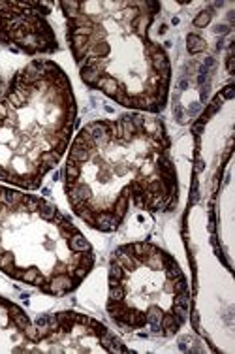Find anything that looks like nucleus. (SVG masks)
<instances>
[{
  "mask_svg": "<svg viewBox=\"0 0 235 354\" xmlns=\"http://www.w3.org/2000/svg\"><path fill=\"white\" fill-rule=\"evenodd\" d=\"M205 49V42L201 40L199 36H196V34H190L188 36V51L190 53H199Z\"/></svg>",
  "mask_w": 235,
  "mask_h": 354,
  "instance_id": "obj_1",
  "label": "nucleus"
},
{
  "mask_svg": "<svg viewBox=\"0 0 235 354\" xmlns=\"http://www.w3.org/2000/svg\"><path fill=\"white\" fill-rule=\"evenodd\" d=\"M211 15H213L211 10H203V12H199V13H198V17L194 19V25H196V27H205V25H209V21H211Z\"/></svg>",
  "mask_w": 235,
  "mask_h": 354,
  "instance_id": "obj_2",
  "label": "nucleus"
},
{
  "mask_svg": "<svg viewBox=\"0 0 235 354\" xmlns=\"http://www.w3.org/2000/svg\"><path fill=\"white\" fill-rule=\"evenodd\" d=\"M233 94H235V87L233 85H228V87L224 88V93L220 94V98H222V100H230V98H233Z\"/></svg>",
  "mask_w": 235,
  "mask_h": 354,
  "instance_id": "obj_3",
  "label": "nucleus"
},
{
  "mask_svg": "<svg viewBox=\"0 0 235 354\" xmlns=\"http://www.w3.org/2000/svg\"><path fill=\"white\" fill-rule=\"evenodd\" d=\"M192 130H194V134H201V132H203V121L196 123V125L192 126Z\"/></svg>",
  "mask_w": 235,
  "mask_h": 354,
  "instance_id": "obj_4",
  "label": "nucleus"
},
{
  "mask_svg": "<svg viewBox=\"0 0 235 354\" xmlns=\"http://www.w3.org/2000/svg\"><path fill=\"white\" fill-rule=\"evenodd\" d=\"M228 72L230 74H233V57H228Z\"/></svg>",
  "mask_w": 235,
  "mask_h": 354,
  "instance_id": "obj_5",
  "label": "nucleus"
},
{
  "mask_svg": "<svg viewBox=\"0 0 235 354\" xmlns=\"http://www.w3.org/2000/svg\"><path fill=\"white\" fill-rule=\"evenodd\" d=\"M192 322H194V326H198V322H199V315L196 313V311L192 313Z\"/></svg>",
  "mask_w": 235,
  "mask_h": 354,
  "instance_id": "obj_6",
  "label": "nucleus"
},
{
  "mask_svg": "<svg viewBox=\"0 0 235 354\" xmlns=\"http://www.w3.org/2000/svg\"><path fill=\"white\" fill-rule=\"evenodd\" d=\"M215 30H216V32H228L230 28H228V27H224V25H218V27H216Z\"/></svg>",
  "mask_w": 235,
  "mask_h": 354,
  "instance_id": "obj_7",
  "label": "nucleus"
},
{
  "mask_svg": "<svg viewBox=\"0 0 235 354\" xmlns=\"http://www.w3.org/2000/svg\"><path fill=\"white\" fill-rule=\"evenodd\" d=\"M201 170H203V162L198 160V162H196V172H201Z\"/></svg>",
  "mask_w": 235,
  "mask_h": 354,
  "instance_id": "obj_8",
  "label": "nucleus"
}]
</instances>
